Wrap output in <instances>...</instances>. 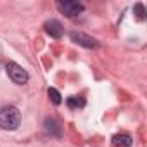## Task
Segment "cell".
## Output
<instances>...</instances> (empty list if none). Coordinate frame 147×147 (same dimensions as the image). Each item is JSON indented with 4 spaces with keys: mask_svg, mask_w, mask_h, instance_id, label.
<instances>
[{
    "mask_svg": "<svg viewBox=\"0 0 147 147\" xmlns=\"http://www.w3.org/2000/svg\"><path fill=\"white\" fill-rule=\"evenodd\" d=\"M21 125V113L14 106H7L0 109V128L4 130H16Z\"/></svg>",
    "mask_w": 147,
    "mask_h": 147,
    "instance_id": "6da1fadb",
    "label": "cell"
},
{
    "mask_svg": "<svg viewBox=\"0 0 147 147\" xmlns=\"http://www.w3.org/2000/svg\"><path fill=\"white\" fill-rule=\"evenodd\" d=\"M5 69H7L9 78H11L16 85H26V83H28L30 75H28V71H26L23 66H19V64H16V62H9Z\"/></svg>",
    "mask_w": 147,
    "mask_h": 147,
    "instance_id": "7a4b0ae2",
    "label": "cell"
},
{
    "mask_svg": "<svg viewBox=\"0 0 147 147\" xmlns=\"http://www.w3.org/2000/svg\"><path fill=\"white\" fill-rule=\"evenodd\" d=\"M57 9L66 16V18H76L78 14H82L85 11V5L75 0H59L57 2Z\"/></svg>",
    "mask_w": 147,
    "mask_h": 147,
    "instance_id": "3957f363",
    "label": "cell"
},
{
    "mask_svg": "<svg viewBox=\"0 0 147 147\" xmlns=\"http://www.w3.org/2000/svg\"><path fill=\"white\" fill-rule=\"evenodd\" d=\"M69 36H71V40L75 42L76 45H82L85 49H99L100 47L99 40H95V38H92V36H88V35H85L82 31H71Z\"/></svg>",
    "mask_w": 147,
    "mask_h": 147,
    "instance_id": "277c9868",
    "label": "cell"
},
{
    "mask_svg": "<svg viewBox=\"0 0 147 147\" xmlns=\"http://www.w3.org/2000/svg\"><path fill=\"white\" fill-rule=\"evenodd\" d=\"M43 28H45V33L50 35L52 38H61L62 33H64V28H62V24H61L57 19H50V21H47V23L43 24Z\"/></svg>",
    "mask_w": 147,
    "mask_h": 147,
    "instance_id": "5b68a950",
    "label": "cell"
},
{
    "mask_svg": "<svg viewBox=\"0 0 147 147\" xmlns=\"http://www.w3.org/2000/svg\"><path fill=\"white\" fill-rule=\"evenodd\" d=\"M43 126H45V131H47L50 137H55V138L61 137V125H59L54 118H45Z\"/></svg>",
    "mask_w": 147,
    "mask_h": 147,
    "instance_id": "8992f818",
    "label": "cell"
},
{
    "mask_svg": "<svg viewBox=\"0 0 147 147\" xmlns=\"http://www.w3.org/2000/svg\"><path fill=\"white\" fill-rule=\"evenodd\" d=\"M113 144L116 147H130L133 144V138L128 133H118V135L113 137Z\"/></svg>",
    "mask_w": 147,
    "mask_h": 147,
    "instance_id": "52a82bcc",
    "label": "cell"
},
{
    "mask_svg": "<svg viewBox=\"0 0 147 147\" xmlns=\"http://www.w3.org/2000/svg\"><path fill=\"white\" fill-rule=\"evenodd\" d=\"M66 104H67V107H69V109H80V107H83V106H85V99H83V97H76V95H73V97H67Z\"/></svg>",
    "mask_w": 147,
    "mask_h": 147,
    "instance_id": "ba28073f",
    "label": "cell"
},
{
    "mask_svg": "<svg viewBox=\"0 0 147 147\" xmlns=\"http://www.w3.org/2000/svg\"><path fill=\"white\" fill-rule=\"evenodd\" d=\"M133 14H135V18H137L138 21H144V19L147 18V11H145V7H144L142 2H137V4L133 5Z\"/></svg>",
    "mask_w": 147,
    "mask_h": 147,
    "instance_id": "9c48e42d",
    "label": "cell"
},
{
    "mask_svg": "<svg viewBox=\"0 0 147 147\" xmlns=\"http://www.w3.org/2000/svg\"><path fill=\"white\" fill-rule=\"evenodd\" d=\"M47 94H49V99L52 100V104H55V106H59V104L62 102V95L59 94V90H55V88H52V87H50Z\"/></svg>",
    "mask_w": 147,
    "mask_h": 147,
    "instance_id": "30bf717a",
    "label": "cell"
}]
</instances>
